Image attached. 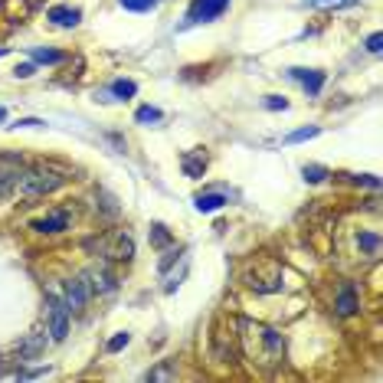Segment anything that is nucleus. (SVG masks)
<instances>
[{
	"instance_id": "1",
	"label": "nucleus",
	"mask_w": 383,
	"mask_h": 383,
	"mask_svg": "<svg viewBox=\"0 0 383 383\" xmlns=\"http://www.w3.org/2000/svg\"><path fill=\"white\" fill-rule=\"evenodd\" d=\"M236 331H240L242 354L249 357L256 367L272 370V367L282 364V357H285V337L278 335L275 327L259 325L252 318H240V321H236Z\"/></svg>"
},
{
	"instance_id": "2",
	"label": "nucleus",
	"mask_w": 383,
	"mask_h": 383,
	"mask_svg": "<svg viewBox=\"0 0 383 383\" xmlns=\"http://www.w3.org/2000/svg\"><path fill=\"white\" fill-rule=\"evenodd\" d=\"M69 177H72L69 167H63V164H56V161H46V164H33L30 171L20 174L17 187L27 193V197H46V193L59 190Z\"/></svg>"
},
{
	"instance_id": "3",
	"label": "nucleus",
	"mask_w": 383,
	"mask_h": 383,
	"mask_svg": "<svg viewBox=\"0 0 383 383\" xmlns=\"http://www.w3.org/2000/svg\"><path fill=\"white\" fill-rule=\"evenodd\" d=\"M246 285L252 288V292H278L282 288V266L278 262H272V259H266V262H259V266H252L249 272H246Z\"/></svg>"
},
{
	"instance_id": "4",
	"label": "nucleus",
	"mask_w": 383,
	"mask_h": 383,
	"mask_svg": "<svg viewBox=\"0 0 383 383\" xmlns=\"http://www.w3.org/2000/svg\"><path fill=\"white\" fill-rule=\"evenodd\" d=\"M46 315H49V335H53V341H63L69 335V305L59 295H46Z\"/></svg>"
},
{
	"instance_id": "5",
	"label": "nucleus",
	"mask_w": 383,
	"mask_h": 383,
	"mask_svg": "<svg viewBox=\"0 0 383 383\" xmlns=\"http://www.w3.org/2000/svg\"><path fill=\"white\" fill-rule=\"evenodd\" d=\"M20 174H23V157L20 154H0V200L17 190Z\"/></svg>"
},
{
	"instance_id": "6",
	"label": "nucleus",
	"mask_w": 383,
	"mask_h": 383,
	"mask_svg": "<svg viewBox=\"0 0 383 383\" xmlns=\"http://www.w3.org/2000/svg\"><path fill=\"white\" fill-rule=\"evenodd\" d=\"M230 7V0H190V7H187V27L193 23H210V20L223 17Z\"/></svg>"
},
{
	"instance_id": "7",
	"label": "nucleus",
	"mask_w": 383,
	"mask_h": 383,
	"mask_svg": "<svg viewBox=\"0 0 383 383\" xmlns=\"http://www.w3.org/2000/svg\"><path fill=\"white\" fill-rule=\"evenodd\" d=\"M102 252H105L112 262H131L134 242H131V236H128V233H115V236H112V240L102 246Z\"/></svg>"
},
{
	"instance_id": "8",
	"label": "nucleus",
	"mask_w": 383,
	"mask_h": 383,
	"mask_svg": "<svg viewBox=\"0 0 383 383\" xmlns=\"http://www.w3.org/2000/svg\"><path fill=\"white\" fill-rule=\"evenodd\" d=\"M288 76L295 79L298 86L308 92V96H318V92L325 89V72H321V69H301V66H295V69H288Z\"/></svg>"
},
{
	"instance_id": "9",
	"label": "nucleus",
	"mask_w": 383,
	"mask_h": 383,
	"mask_svg": "<svg viewBox=\"0 0 383 383\" xmlns=\"http://www.w3.org/2000/svg\"><path fill=\"white\" fill-rule=\"evenodd\" d=\"M181 167H183V174L190 177V181H200L203 177V171H207V154L197 148V151H187L181 157Z\"/></svg>"
},
{
	"instance_id": "10",
	"label": "nucleus",
	"mask_w": 383,
	"mask_h": 383,
	"mask_svg": "<svg viewBox=\"0 0 383 383\" xmlns=\"http://www.w3.org/2000/svg\"><path fill=\"white\" fill-rule=\"evenodd\" d=\"M89 301V288L82 278H72V282H66V305L69 311H82Z\"/></svg>"
},
{
	"instance_id": "11",
	"label": "nucleus",
	"mask_w": 383,
	"mask_h": 383,
	"mask_svg": "<svg viewBox=\"0 0 383 383\" xmlns=\"http://www.w3.org/2000/svg\"><path fill=\"white\" fill-rule=\"evenodd\" d=\"M33 230L37 233H63V230H69V213L66 210L49 213V216H43V220L33 223Z\"/></svg>"
},
{
	"instance_id": "12",
	"label": "nucleus",
	"mask_w": 383,
	"mask_h": 383,
	"mask_svg": "<svg viewBox=\"0 0 383 383\" xmlns=\"http://www.w3.org/2000/svg\"><path fill=\"white\" fill-rule=\"evenodd\" d=\"M56 27H79V20H82V10L79 7H53L46 13Z\"/></svg>"
},
{
	"instance_id": "13",
	"label": "nucleus",
	"mask_w": 383,
	"mask_h": 383,
	"mask_svg": "<svg viewBox=\"0 0 383 383\" xmlns=\"http://www.w3.org/2000/svg\"><path fill=\"white\" fill-rule=\"evenodd\" d=\"M337 311H341L344 318L357 311V285H351V282L341 285V295H337Z\"/></svg>"
},
{
	"instance_id": "14",
	"label": "nucleus",
	"mask_w": 383,
	"mask_h": 383,
	"mask_svg": "<svg viewBox=\"0 0 383 383\" xmlns=\"http://www.w3.org/2000/svg\"><path fill=\"white\" fill-rule=\"evenodd\" d=\"M223 203H226V197L223 193H200L197 200H193V207L200 213H213V210H220Z\"/></svg>"
},
{
	"instance_id": "15",
	"label": "nucleus",
	"mask_w": 383,
	"mask_h": 383,
	"mask_svg": "<svg viewBox=\"0 0 383 383\" xmlns=\"http://www.w3.org/2000/svg\"><path fill=\"white\" fill-rule=\"evenodd\" d=\"M30 56L37 59V63H46V66H56L66 59V53H56V49H30Z\"/></svg>"
},
{
	"instance_id": "16",
	"label": "nucleus",
	"mask_w": 383,
	"mask_h": 383,
	"mask_svg": "<svg viewBox=\"0 0 383 383\" xmlns=\"http://www.w3.org/2000/svg\"><path fill=\"white\" fill-rule=\"evenodd\" d=\"M357 0H305V7H315V10H344V7H354Z\"/></svg>"
},
{
	"instance_id": "17",
	"label": "nucleus",
	"mask_w": 383,
	"mask_h": 383,
	"mask_svg": "<svg viewBox=\"0 0 383 383\" xmlns=\"http://www.w3.org/2000/svg\"><path fill=\"white\" fill-rule=\"evenodd\" d=\"M357 246L364 252H370V256H380V236H377V233H361Z\"/></svg>"
},
{
	"instance_id": "18",
	"label": "nucleus",
	"mask_w": 383,
	"mask_h": 383,
	"mask_svg": "<svg viewBox=\"0 0 383 383\" xmlns=\"http://www.w3.org/2000/svg\"><path fill=\"white\" fill-rule=\"evenodd\" d=\"M112 96H118V98H131L134 92H138V86L134 82H128V79H118V82H112V89H108Z\"/></svg>"
},
{
	"instance_id": "19",
	"label": "nucleus",
	"mask_w": 383,
	"mask_h": 383,
	"mask_svg": "<svg viewBox=\"0 0 383 383\" xmlns=\"http://www.w3.org/2000/svg\"><path fill=\"white\" fill-rule=\"evenodd\" d=\"M125 10H134V13H148V10H154L161 0H118Z\"/></svg>"
},
{
	"instance_id": "20",
	"label": "nucleus",
	"mask_w": 383,
	"mask_h": 383,
	"mask_svg": "<svg viewBox=\"0 0 383 383\" xmlns=\"http://www.w3.org/2000/svg\"><path fill=\"white\" fill-rule=\"evenodd\" d=\"M171 240H174V236L167 233V226H161V223H154V226H151V242H154V246H157V249H164V246H167Z\"/></svg>"
},
{
	"instance_id": "21",
	"label": "nucleus",
	"mask_w": 383,
	"mask_h": 383,
	"mask_svg": "<svg viewBox=\"0 0 383 383\" xmlns=\"http://www.w3.org/2000/svg\"><path fill=\"white\" fill-rule=\"evenodd\" d=\"M148 380H151V383H154V380H177V370H174V367L164 361L161 367H154L151 374H148Z\"/></svg>"
},
{
	"instance_id": "22",
	"label": "nucleus",
	"mask_w": 383,
	"mask_h": 383,
	"mask_svg": "<svg viewBox=\"0 0 383 383\" xmlns=\"http://www.w3.org/2000/svg\"><path fill=\"white\" fill-rule=\"evenodd\" d=\"M318 134H321V128H298V131H292L285 138V144H298V141H308V138H318Z\"/></svg>"
},
{
	"instance_id": "23",
	"label": "nucleus",
	"mask_w": 383,
	"mask_h": 383,
	"mask_svg": "<svg viewBox=\"0 0 383 383\" xmlns=\"http://www.w3.org/2000/svg\"><path fill=\"white\" fill-rule=\"evenodd\" d=\"M301 174H305L308 183H321L327 177V171H325V167H318V164H305V167H301Z\"/></svg>"
},
{
	"instance_id": "24",
	"label": "nucleus",
	"mask_w": 383,
	"mask_h": 383,
	"mask_svg": "<svg viewBox=\"0 0 383 383\" xmlns=\"http://www.w3.org/2000/svg\"><path fill=\"white\" fill-rule=\"evenodd\" d=\"M138 122H141V125H148V122H161V108H151V105H144V108H138Z\"/></svg>"
},
{
	"instance_id": "25",
	"label": "nucleus",
	"mask_w": 383,
	"mask_h": 383,
	"mask_svg": "<svg viewBox=\"0 0 383 383\" xmlns=\"http://www.w3.org/2000/svg\"><path fill=\"white\" fill-rule=\"evenodd\" d=\"M266 108H272V112H285V108H288V98H282V96H266Z\"/></svg>"
},
{
	"instance_id": "26",
	"label": "nucleus",
	"mask_w": 383,
	"mask_h": 383,
	"mask_svg": "<svg viewBox=\"0 0 383 383\" xmlns=\"http://www.w3.org/2000/svg\"><path fill=\"white\" fill-rule=\"evenodd\" d=\"M128 341H131V335H125V331H122V335H115V337H112V341H108V351L115 354V351H122V347H128Z\"/></svg>"
},
{
	"instance_id": "27",
	"label": "nucleus",
	"mask_w": 383,
	"mask_h": 383,
	"mask_svg": "<svg viewBox=\"0 0 383 383\" xmlns=\"http://www.w3.org/2000/svg\"><path fill=\"white\" fill-rule=\"evenodd\" d=\"M96 288H102V292H112V288H115V282H112L105 272H96Z\"/></svg>"
},
{
	"instance_id": "28",
	"label": "nucleus",
	"mask_w": 383,
	"mask_h": 383,
	"mask_svg": "<svg viewBox=\"0 0 383 383\" xmlns=\"http://www.w3.org/2000/svg\"><path fill=\"white\" fill-rule=\"evenodd\" d=\"M380 43H383L380 33H374V37H367V49H370V53H380Z\"/></svg>"
},
{
	"instance_id": "29",
	"label": "nucleus",
	"mask_w": 383,
	"mask_h": 383,
	"mask_svg": "<svg viewBox=\"0 0 383 383\" xmlns=\"http://www.w3.org/2000/svg\"><path fill=\"white\" fill-rule=\"evenodd\" d=\"M33 72H37V69L30 66V63H27V66H17V69H13V76H17V79H30Z\"/></svg>"
},
{
	"instance_id": "30",
	"label": "nucleus",
	"mask_w": 383,
	"mask_h": 383,
	"mask_svg": "<svg viewBox=\"0 0 383 383\" xmlns=\"http://www.w3.org/2000/svg\"><path fill=\"white\" fill-rule=\"evenodd\" d=\"M43 4H46V0H27V7H30V10H37V7H43Z\"/></svg>"
},
{
	"instance_id": "31",
	"label": "nucleus",
	"mask_w": 383,
	"mask_h": 383,
	"mask_svg": "<svg viewBox=\"0 0 383 383\" xmlns=\"http://www.w3.org/2000/svg\"><path fill=\"white\" fill-rule=\"evenodd\" d=\"M4 115H7V112H4V108H0V122H4Z\"/></svg>"
},
{
	"instance_id": "32",
	"label": "nucleus",
	"mask_w": 383,
	"mask_h": 383,
	"mask_svg": "<svg viewBox=\"0 0 383 383\" xmlns=\"http://www.w3.org/2000/svg\"><path fill=\"white\" fill-rule=\"evenodd\" d=\"M0 56H7V49H0Z\"/></svg>"
}]
</instances>
